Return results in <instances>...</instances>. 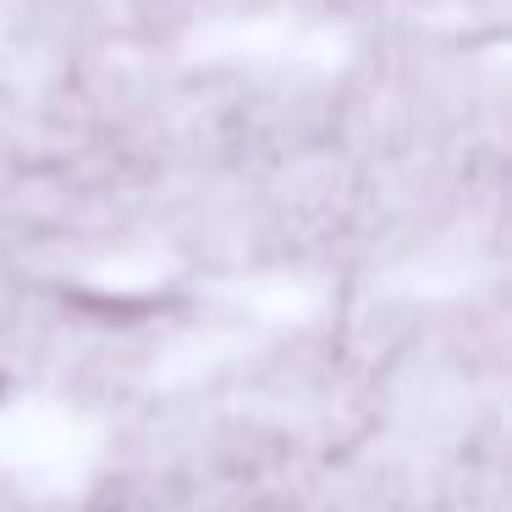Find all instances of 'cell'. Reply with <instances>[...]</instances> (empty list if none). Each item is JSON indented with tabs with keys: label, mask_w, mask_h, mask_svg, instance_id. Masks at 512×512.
<instances>
[{
	"label": "cell",
	"mask_w": 512,
	"mask_h": 512,
	"mask_svg": "<svg viewBox=\"0 0 512 512\" xmlns=\"http://www.w3.org/2000/svg\"><path fill=\"white\" fill-rule=\"evenodd\" d=\"M12 397V375H6V369H0V402Z\"/></svg>",
	"instance_id": "cell-1"
}]
</instances>
